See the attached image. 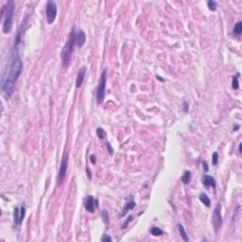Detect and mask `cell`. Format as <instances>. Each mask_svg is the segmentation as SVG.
<instances>
[{
	"label": "cell",
	"mask_w": 242,
	"mask_h": 242,
	"mask_svg": "<svg viewBox=\"0 0 242 242\" xmlns=\"http://www.w3.org/2000/svg\"><path fill=\"white\" fill-rule=\"evenodd\" d=\"M238 76H239V74H237L236 76L233 77V79H232V87L234 90H237L238 88H239V83H238Z\"/></svg>",
	"instance_id": "d6986e66"
},
{
	"label": "cell",
	"mask_w": 242,
	"mask_h": 242,
	"mask_svg": "<svg viewBox=\"0 0 242 242\" xmlns=\"http://www.w3.org/2000/svg\"><path fill=\"white\" fill-rule=\"evenodd\" d=\"M14 10H15V3L12 0H10L3 6L1 10V15L3 16V32L8 34L12 28Z\"/></svg>",
	"instance_id": "7a4b0ae2"
},
{
	"label": "cell",
	"mask_w": 242,
	"mask_h": 242,
	"mask_svg": "<svg viewBox=\"0 0 242 242\" xmlns=\"http://www.w3.org/2000/svg\"><path fill=\"white\" fill-rule=\"evenodd\" d=\"M238 150H239V152H241V143L239 144V147H238Z\"/></svg>",
	"instance_id": "1f68e13d"
},
{
	"label": "cell",
	"mask_w": 242,
	"mask_h": 242,
	"mask_svg": "<svg viewBox=\"0 0 242 242\" xmlns=\"http://www.w3.org/2000/svg\"><path fill=\"white\" fill-rule=\"evenodd\" d=\"M86 172H87V177L89 180H92V172H90L89 168H86Z\"/></svg>",
	"instance_id": "f1b7e54d"
},
{
	"label": "cell",
	"mask_w": 242,
	"mask_h": 242,
	"mask_svg": "<svg viewBox=\"0 0 242 242\" xmlns=\"http://www.w3.org/2000/svg\"><path fill=\"white\" fill-rule=\"evenodd\" d=\"M157 79H159V81H164V79H162V78H160V77H158V76H157Z\"/></svg>",
	"instance_id": "4dcf8cb0"
},
{
	"label": "cell",
	"mask_w": 242,
	"mask_h": 242,
	"mask_svg": "<svg viewBox=\"0 0 242 242\" xmlns=\"http://www.w3.org/2000/svg\"><path fill=\"white\" fill-rule=\"evenodd\" d=\"M67 168H68V154L64 152L63 156L62 158V162H61L59 173H58V185H61L63 182L64 178L66 176L67 172Z\"/></svg>",
	"instance_id": "8992f818"
},
{
	"label": "cell",
	"mask_w": 242,
	"mask_h": 242,
	"mask_svg": "<svg viewBox=\"0 0 242 242\" xmlns=\"http://www.w3.org/2000/svg\"><path fill=\"white\" fill-rule=\"evenodd\" d=\"M76 35H77V30L76 28H73L70 32L69 36H68V40L66 41V44L64 46V48L62 51V61L63 64L64 66H67L70 63V60L72 58V54H73L74 48L76 46Z\"/></svg>",
	"instance_id": "3957f363"
},
{
	"label": "cell",
	"mask_w": 242,
	"mask_h": 242,
	"mask_svg": "<svg viewBox=\"0 0 242 242\" xmlns=\"http://www.w3.org/2000/svg\"><path fill=\"white\" fill-rule=\"evenodd\" d=\"M201 183H203V185L206 187H216V180L213 178L212 176H209V175H203L201 177Z\"/></svg>",
	"instance_id": "8fae6325"
},
{
	"label": "cell",
	"mask_w": 242,
	"mask_h": 242,
	"mask_svg": "<svg viewBox=\"0 0 242 242\" xmlns=\"http://www.w3.org/2000/svg\"><path fill=\"white\" fill-rule=\"evenodd\" d=\"M188 103H187L186 101L183 102V111H185V113H187L188 112Z\"/></svg>",
	"instance_id": "83f0119b"
},
{
	"label": "cell",
	"mask_w": 242,
	"mask_h": 242,
	"mask_svg": "<svg viewBox=\"0 0 242 242\" xmlns=\"http://www.w3.org/2000/svg\"><path fill=\"white\" fill-rule=\"evenodd\" d=\"M219 163V155L216 152H214L213 154V157H212V164L214 165H216Z\"/></svg>",
	"instance_id": "603a6c76"
},
{
	"label": "cell",
	"mask_w": 242,
	"mask_h": 242,
	"mask_svg": "<svg viewBox=\"0 0 242 242\" xmlns=\"http://www.w3.org/2000/svg\"><path fill=\"white\" fill-rule=\"evenodd\" d=\"M150 234H152L154 236H162V234H164L163 230H161L160 228H158V227H152L150 230Z\"/></svg>",
	"instance_id": "ac0fdd59"
},
{
	"label": "cell",
	"mask_w": 242,
	"mask_h": 242,
	"mask_svg": "<svg viewBox=\"0 0 242 242\" xmlns=\"http://www.w3.org/2000/svg\"><path fill=\"white\" fill-rule=\"evenodd\" d=\"M86 42V35L82 30H77V35H76V46L81 48Z\"/></svg>",
	"instance_id": "9c48e42d"
},
{
	"label": "cell",
	"mask_w": 242,
	"mask_h": 242,
	"mask_svg": "<svg viewBox=\"0 0 242 242\" xmlns=\"http://www.w3.org/2000/svg\"><path fill=\"white\" fill-rule=\"evenodd\" d=\"M220 209H221L220 204L216 205V207L214 210V214H213V218H212V223H213V226H214L216 233L219 232V230L220 229V227L222 225V218H221V213H220Z\"/></svg>",
	"instance_id": "52a82bcc"
},
{
	"label": "cell",
	"mask_w": 242,
	"mask_h": 242,
	"mask_svg": "<svg viewBox=\"0 0 242 242\" xmlns=\"http://www.w3.org/2000/svg\"><path fill=\"white\" fill-rule=\"evenodd\" d=\"M101 216H102V219H103V221L108 224L109 223V214H108V211L107 210H103L101 213Z\"/></svg>",
	"instance_id": "7402d4cb"
},
{
	"label": "cell",
	"mask_w": 242,
	"mask_h": 242,
	"mask_svg": "<svg viewBox=\"0 0 242 242\" xmlns=\"http://www.w3.org/2000/svg\"><path fill=\"white\" fill-rule=\"evenodd\" d=\"M106 81H107V73L106 70L104 69L102 71L101 75H100V79L99 83L97 85V94H96V99H97V103L101 104L105 97V89H106Z\"/></svg>",
	"instance_id": "277c9868"
},
{
	"label": "cell",
	"mask_w": 242,
	"mask_h": 242,
	"mask_svg": "<svg viewBox=\"0 0 242 242\" xmlns=\"http://www.w3.org/2000/svg\"><path fill=\"white\" fill-rule=\"evenodd\" d=\"M101 240L102 242H104V241H109V242H111L112 241V237H110L109 236H107V234H104V236L101 237Z\"/></svg>",
	"instance_id": "d4e9b609"
},
{
	"label": "cell",
	"mask_w": 242,
	"mask_h": 242,
	"mask_svg": "<svg viewBox=\"0 0 242 242\" xmlns=\"http://www.w3.org/2000/svg\"><path fill=\"white\" fill-rule=\"evenodd\" d=\"M203 169L205 171H208V165L206 162H203Z\"/></svg>",
	"instance_id": "f546056e"
},
{
	"label": "cell",
	"mask_w": 242,
	"mask_h": 242,
	"mask_svg": "<svg viewBox=\"0 0 242 242\" xmlns=\"http://www.w3.org/2000/svg\"><path fill=\"white\" fill-rule=\"evenodd\" d=\"M13 219H14V226L18 228L21 223H22V219H21V215H20V209L18 207L14 208V213H13Z\"/></svg>",
	"instance_id": "7c38bea8"
},
{
	"label": "cell",
	"mask_w": 242,
	"mask_h": 242,
	"mask_svg": "<svg viewBox=\"0 0 242 242\" xmlns=\"http://www.w3.org/2000/svg\"><path fill=\"white\" fill-rule=\"evenodd\" d=\"M57 12H58V7L56 2L52 1V0H49V1L46 2V21H48V24L54 23L57 16Z\"/></svg>",
	"instance_id": "5b68a950"
},
{
	"label": "cell",
	"mask_w": 242,
	"mask_h": 242,
	"mask_svg": "<svg viewBox=\"0 0 242 242\" xmlns=\"http://www.w3.org/2000/svg\"><path fill=\"white\" fill-rule=\"evenodd\" d=\"M200 201L203 203V204L206 205L207 207H210V205H211V201H210V199L208 198V196L206 194H204V193H201L200 195Z\"/></svg>",
	"instance_id": "2e32d148"
},
{
	"label": "cell",
	"mask_w": 242,
	"mask_h": 242,
	"mask_svg": "<svg viewBox=\"0 0 242 242\" xmlns=\"http://www.w3.org/2000/svg\"><path fill=\"white\" fill-rule=\"evenodd\" d=\"M86 72H87V68L85 66L81 67V69H79V73L77 75V78H76V87L79 88L82 84V82H83V79L85 78V75H86Z\"/></svg>",
	"instance_id": "30bf717a"
},
{
	"label": "cell",
	"mask_w": 242,
	"mask_h": 242,
	"mask_svg": "<svg viewBox=\"0 0 242 242\" xmlns=\"http://www.w3.org/2000/svg\"><path fill=\"white\" fill-rule=\"evenodd\" d=\"M97 206V201L93 196H87L84 199V208L90 213H94Z\"/></svg>",
	"instance_id": "ba28073f"
},
{
	"label": "cell",
	"mask_w": 242,
	"mask_h": 242,
	"mask_svg": "<svg viewBox=\"0 0 242 242\" xmlns=\"http://www.w3.org/2000/svg\"><path fill=\"white\" fill-rule=\"evenodd\" d=\"M181 180H182V182L185 183V185H188V183H190V181H191V172L189 170L185 171V173L183 174Z\"/></svg>",
	"instance_id": "9a60e30c"
},
{
	"label": "cell",
	"mask_w": 242,
	"mask_h": 242,
	"mask_svg": "<svg viewBox=\"0 0 242 242\" xmlns=\"http://www.w3.org/2000/svg\"><path fill=\"white\" fill-rule=\"evenodd\" d=\"M16 48L17 46L13 45L12 48L10 49V57L7 61L5 70L2 75L1 90L3 95L6 97H10L13 94L14 85H15V82L19 78L23 68V62L18 54Z\"/></svg>",
	"instance_id": "6da1fadb"
},
{
	"label": "cell",
	"mask_w": 242,
	"mask_h": 242,
	"mask_svg": "<svg viewBox=\"0 0 242 242\" xmlns=\"http://www.w3.org/2000/svg\"><path fill=\"white\" fill-rule=\"evenodd\" d=\"M134 207H135V201H133V200L129 201L128 203H126L125 207H124V209H123V213L121 214V216H124L129 210H132V209H133Z\"/></svg>",
	"instance_id": "4fadbf2b"
},
{
	"label": "cell",
	"mask_w": 242,
	"mask_h": 242,
	"mask_svg": "<svg viewBox=\"0 0 242 242\" xmlns=\"http://www.w3.org/2000/svg\"><path fill=\"white\" fill-rule=\"evenodd\" d=\"M97 135L99 137V139H104L105 138V135H106V132L105 131L101 128V127H99L97 129Z\"/></svg>",
	"instance_id": "ffe728a7"
},
{
	"label": "cell",
	"mask_w": 242,
	"mask_h": 242,
	"mask_svg": "<svg viewBox=\"0 0 242 242\" xmlns=\"http://www.w3.org/2000/svg\"><path fill=\"white\" fill-rule=\"evenodd\" d=\"M207 6H208L209 10H216V6H218V3H216V1H214V0H209V1L207 2Z\"/></svg>",
	"instance_id": "44dd1931"
},
{
	"label": "cell",
	"mask_w": 242,
	"mask_h": 242,
	"mask_svg": "<svg viewBox=\"0 0 242 242\" xmlns=\"http://www.w3.org/2000/svg\"><path fill=\"white\" fill-rule=\"evenodd\" d=\"M132 216H130L129 218L127 219V220H126V222H125L124 224H123V226H122V228H123V229H124V228H126V226H127V224H128L129 222H131V221H132Z\"/></svg>",
	"instance_id": "484cf974"
},
{
	"label": "cell",
	"mask_w": 242,
	"mask_h": 242,
	"mask_svg": "<svg viewBox=\"0 0 242 242\" xmlns=\"http://www.w3.org/2000/svg\"><path fill=\"white\" fill-rule=\"evenodd\" d=\"M107 150H108V152H109L110 155H113L114 154V149L111 147V144L110 143H107Z\"/></svg>",
	"instance_id": "cb8c5ba5"
},
{
	"label": "cell",
	"mask_w": 242,
	"mask_h": 242,
	"mask_svg": "<svg viewBox=\"0 0 242 242\" xmlns=\"http://www.w3.org/2000/svg\"><path fill=\"white\" fill-rule=\"evenodd\" d=\"M178 230H179V234H180L181 237H182L185 241H188L189 238L187 236V233L185 229V227H183L182 224H178Z\"/></svg>",
	"instance_id": "5bb4252c"
},
{
	"label": "cell",
	"mask_w": 242,
	"mask_h": 242,
	"mask_svg": "<svg viewBox=\"0 0 242 242\" xmlns=\"http://www.w3.org/2000/svg\"><path fill=\"white\" fill-rule=\"evenodd\" d=\"M90 161H91V163L95 165L96 162H97V157L95 154H92L91 156H90Z\"/></svg>",
	"instance_id": "4316f807"
},
{
	"label": "cell",
	"mask_w": 242,
	"mask_h": 242,
	"mask_svg": "<svg viewBox=\"0 0 242 242\" xmlns=\"http://www.w3.org/2000/svg\"><path fill=\"white\" fill-rule=\"evenodd\" d=\"M241 32H242V22L241 21H238L233 28V33L234 35H240Z\"/></svg>",
	"instance_id": "e0dca14e"
}]
</instances>
